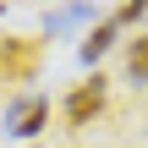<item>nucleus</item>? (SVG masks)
Instances as JSON below:
<instances>
[{
	"label": "nucleus",
	"mask_w": 148,
	"mask_h": 148,
	"mask_svg": "<svg viewBox=\"0 0 148 148\" xmlns=\"http://www.w3.org/2000/svg\"><path fill=\"white\" fill-rule=\"evenodd\" d=\"M44 66L38 38H0V82H33Z\"/></svg>",
	"instance_id": "obj_2"
},
{
	"label": "nucleus",
	"mask_w": 148,
	"mask_h": 148,
	"mask_svg": "<svg viewBox=\"0 0 148 148\" xmlns=\"http://www.w3.org/2000/svg\"><path fill=\"white\" fill-rule=\"evenodd\" d=\"M44 126H49V99H44V93H22V99L5 104V137L33 143Z\"/></svg>",
	"instance_id": "obj_1"
},
{
	"label": "nucleus",
	"mask_w": 148,
	"mask_h": 148,
	"mask_svg": "<svg viewBox=\"0 0 148 148\" xmlns=\"http://www.w3.org/2000/svg\"><path fill=\"white\" fill-rule=\"evenodd\" d=\"M93 16V0H77V5H66V11H49L44 16V33H66V27H77V22H88Z\"/></svg>",
	"instance_id": "obj_5"
},
{
	"label": "nucleus",
	"mask_w": 148,
	"mask_h": 148,
	"mask_svg": "<svg viewBox=\"0 0 148 148\" xmlns=\"http://www.w3.org/2000/svg\"><path fill=\"white\" fill-rule=\"evenodd\" d=\"M99 110H104V77L93 71L88 82H77V88L66 93V126H77V132H82Z\"/></svg>",
	"instance_id": "obj_3"
},
{
	"label": "nucleus",
	"mask_w": 148,
	"mask_h": 148,
	"mask_svg": "<svg viewBox=\"0 0 148 148\" xmlns=\"http://www.w3.org/2000/svg\"><path fill=\"white\" fill-rule=\"evenodd\" d=\"M115 38H121V22H115V16H99V22L88 27V38L77 44V60H82V66H99V60L115 49Z\"/></svg>",
	"instance_id": "obj_4"
},
{
	"label": "nucleus",
	"mask_w": 148,
	"mask_h": 148,
	"mask_svg": "<svg viewBox=\"0 0 148 148\" xmlns=\"http://www.w3.org/2000/svg\"><path fill=\"white\" fill-rule=\"evenodd\" d=\"M126 77L132 82H148V33L126 38Z\"/></svg>",
	"instance_id": "obj_6"
},
{
	"label": "nucleus",
	"mask_w": 148,
	"mask_h": 148,
	"mask_svg": "<svg viewBox=\"0 0 148 148\" xmlns=\"http://www.w3.org/2000/svg\"><path fill=\"white\" fill-rule=\"evenodd\" d=\"M143 16H148V0H126V5L115 11V22H121V27H132V22H143Z\"/></svg>",
	"instance_id": "obj_7"
},
{
	"label": "nucleus",
	"mask_w": 148,
	"mask_h": 148,
	"mask_svg": "<svg viewBox=\"0 0 148 148\" xmlns=\"http://www.w3.org/2000/svg\"><path fill=\"white\" fill-rule=\"evenodd\" d=\"M0 16H5V0H0Z\"/></svg>",
	"instance_id": "obj_8"
}]
</instances>
